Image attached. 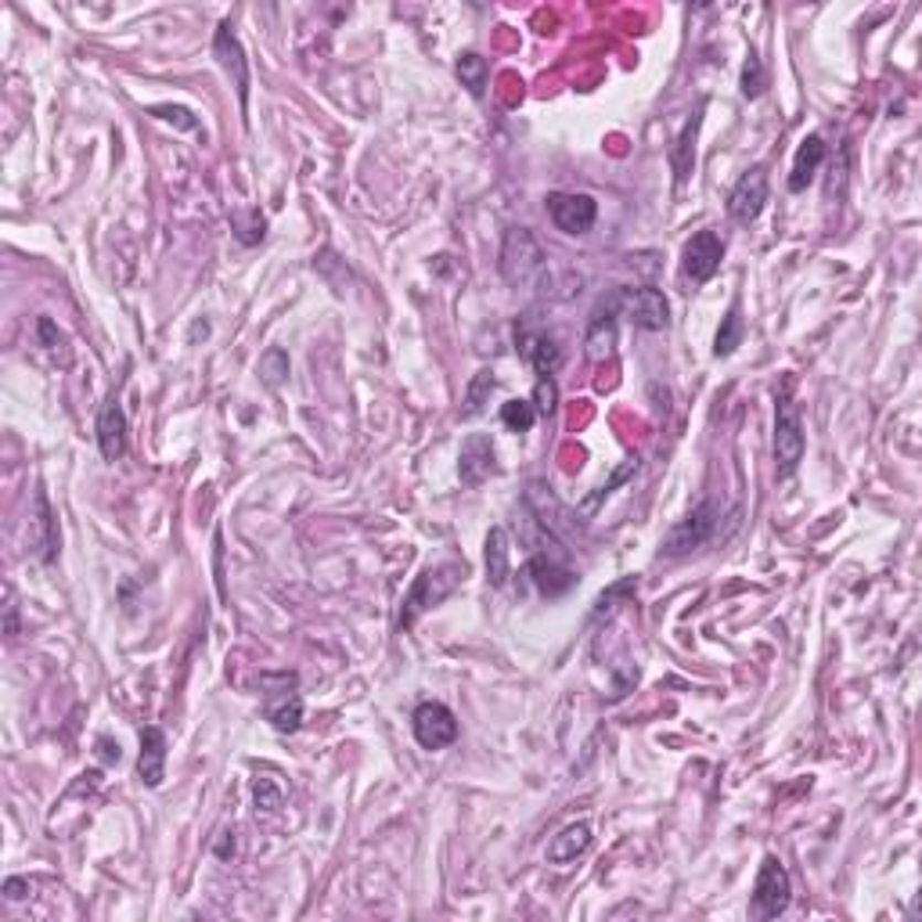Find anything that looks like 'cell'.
<instances>
[{
  "mask_svg": "<svg viewBox=\"0 0 922 922\" xmlns=\"http://www.w3.org/2000/svg\"><path fill=\"white\" fill-rule=\"evenodd\" d=\"M151 116L167 119V123H177L181 130H199V119L191 116L188 108H181V105H151Z\"/></svg>",
  "mask_w": 922,
  "mask_h": 922,
  "instance_id": "836d02e7",
  "label": "cell"
},
{
  "mask_svg": "<svg viewBox=\"0 0 922 922\" xmlns=\"http://www.w3.org/2000/svg\"><path fill=\"white\" fill-rule=\"evenodd\" d=\"M519 353L527 357L530 368H533L541 379H552L555 371L562 368V347H559L555 336L527 332V328H522V332H519Z\"/></svg>",
  "mask_w": 922,
  "mask_h": 922,
  "instance_id": "d6986e66",
  "label": "cell"
},
{
  "mask_svg": "<svg viewBox=\"0 0 922 922\" xmlns=\"http://www.w3.org/2000/svg\"><path fill=\"white\" fill-rule=\"evenodd\" d=\"M458 581H462L458 566H439V570H425L422 576H415V584H411V591L404 595V605H401V621H396L401 630L415 627L418 616L444 602L451 591L458 587Z\"/></svg>",
  "mask_w": 922,
  "mask_h": 922,
  "instance_id": "3957f363",
  "label": "cell"
},
{
  "mask_svg": "<svg viewBox=\"0 0 922 922\" xmlns=\"http://www.w3.org/2000/svg\"><path fill=\"white\" fill-rule=\"evenodd\" d=\"M804 422L801 407L793 404L789 393H782L775 401V469L782 479H789L804 462Z\"/></svg>",
  "mask_w": 922,
  "mask_h": 922,
  "instance_id": "277c9868",
  "label": "cell"
},
{
  "mask_svg": "<svg viewBox=\"0 0 922 922\" xmlns=\"http://www.w3.org/2000/svg\"><path fill=\"white\" fill-rule=\"evenodd\" d=\"M718 522H721V508L713 505V501H703V505H696L692 512H688L678 527H674L667 533V541H664V555L670 559H678V555H688V552H696V548H703L713 530H718Z\"/></svg>",
  "mask_w": 922,
  "mask_h": 922,
  "instance_id": "8992f818",
  "label": "cell"
},
{
  "mask_svg": "<svg viewBox=\"0 0 922 922\" xmlns=\"http://www.w3.org/2000/svg\"><path fill=\"white\" fill-rule=\"evenodd\" d=\"M793 901V883L789 872L775 855H767L761 861V872H756L753 883V915L756 919H778Z\"/></svg>",
  "mask_w": 922,
  "mask_h": 922,
  "instance_id": "5b68a950",
  "label": "cell"
},
{
  "mask_svg": "<svg viewBox=\"0 0 922 922\" xmlns=\"http://www.w3.org/2000/svg\"><path fill=\"white\" fill-rule=\"evenodd\" d=\"M616 318H621V288L610 293L595 310H591L587 332H584V353L587 361H610L616 350Z\"/></svg>",
  "mask_w": 922,
  "mask_h": 922,
  "instance_id": "9c48e42d",
  "label": "cell"
},
{
  "mask_svg": "<svg viewBox=\"0 0 922 922\" xmlns=\"http://www.w3.org/2000/svg\"><path fill=\"white\" fill-rule=\"evenodd\" d=\"M264 685V718L271 721L274 732L293 735L303 728V696H299V678L296 674H259Z\"/></svg>",
  "mask_w": 922,
  "mask_h": 922,
  "instance_id": "6da1fadb",
  "label": "cell"
},
{
  "mask_svg": "<svg viewBox=\"0 0 922 922\" xmlns=\"http://www.w3.org/2000/svg\"><path fill=\"white\" fill-rule=\"evenodd\" d=\"M137 778L148 789H159L167 778V732L156 724L141 728V753H137Z\"/></svg>",
  "mask_w": 922,
  "mask_h": 922,
  "instance_id": "e0dca14e",
  "label": "cell"
},
{
  "mask_svg": "<svg viewBox=\"0 0 922 922\" xmlns=\"http://www.w3.org/2000/svg\"><path fill=\"white\" fill-rule=\"evenodd\" d=\"M764 205H767V170L753 167L739 177V184L732 188V195H728V216H732L735 224L750 227L753 220L764 213Z\"/></svg>",
  "mask_w": 922,
  "mask_h": 922,
  "instance_id": "4fadbf2b",
  "label": "cell"
},
{
  "mask_svg": "<svg viewBox=\"0 0 922 922\" xmlns=\"http://www.w3.org/2000/svg\"><path fill=\"white\" fill-rule=\"evenodd\" d=\"M411 728H415V739L422 750L436 753V750H447L458 742V718L451 713V707L436 703V699L415 707V713H411Z\"/></svg>",
  "mask_w": 922,
  "mask_h": 922,
  "instance_id": "52a82bcc",
  "label": "cell"
},
{
  "mask_svg": "<svg viewBox=\"0 0 922 922\" xmlns=\"http://www.w3.org/2000/svg\"><path fill=\"white\" fill-rule=\"evenodd\" d=\"M253 801H256V810H267V815H274V810H282L285 793H282V786L271 775H259L253 782Z\"/></svg>",
  "mask_w": 922,
  "mask_h": 922,
  "instance_id": "f546056e",
  "label": "cell"
},
{
  "mask_svg": "<svg viewBox=\"0 0 922 922\" xmlns=\"http://www.w3.org/2000/svg\"><path fill=\"white\" fill-rule=\"evenodd\" d=\"M36 332H40V339H44V347H47V350H59L62 336H59V328H54V321H51V318H40V321H36Z\"/></svg>",
  "mask_w": 922,
  "mask_h": 922,
  "instance_id": "e575fe53",
  "label": "cell"
},
{
  "mask_svg": "<svg viewBox=\"0 0 922 922\" xmlns=\"http://www.w3.org/2000/svg\"><path fill=\"white\" fill-rule=\"evenodd\" d=\"M498 390V379H494V371H479V375L469 382V393H465V407H462V418H476L479 411L487 407L490 393Z\"/></svg>",
  "mask_w": 922,
  "mask_h": 922,
  "instance_id": "4316f807",
  "label": "cell"
},
{
  "mask_svg": "<svg viewBox=\"0 0 922 922\" xmlns=\"http://www.w3.org/2000/svg\"><path fill=\"white\" fill-rule=\"evenodd\" d=\"M519 576H522V584H533L548 598L566 595V591L576 584V573L570 566H562V562L552 559V555H533L527 566H522Z\"/></svg>",
  "mask_w": 922,
  "mask_h": 922,
  "instance_id": "9a60e30c",
  "label": "cell"
},
{
  "mask_svg": "<svg viewBox=\"0 0 922 922\" xmlns=\"http://www.w3.org/2000/svg\"><path fill=\"white\" fill-rule=\"evenodd\" d=\"M501 422L512 433H530L537 422V407L530 401H505L501 404Z\"/></svg>",
  "mask_w": 922,
  "mask_h": 922,
  "instance_id": "f1b7e54d",
  "label": "cell"
},
{
  "mask_svg": "<svg viewBox=\"0 0 922 922\" xmlns=\"http://www.w3.org/2000/svg\"><path fill=\"white\" fill-rule=\"evenodd\" d=\"M259 379H264L267 390H278L288 379V353L282 347H271L264 357H259Z\"/></svg>",
  "mask_w": 922,
  "mask_h": 922,
  "instance_id": "83f0119b",
  "label": "cell"
},
{
  "mask_svg": "<svg viewBox=\"0 0 922 922\" xmlns=\"http://www.w3.org/2000/svg\"><path fill=\"white\" fill-rule=\"evenodd\" d=\"M764 87H767V73H764L761 59L750 51L746 65H742V98H761Z\"/></svg>",
  "mask_w": 922,
  "mask_h": 922,
  "instance_id": "4dcf8cb0",
  "label": "cell"
},
{
  "mask_svg": "<svg viewBox=\"0 0 922 922\" xmlns=\"http://www.w3.org/2000/svg\"><path fill=\"white\" fill-rule=\"evenodd\" d=\"M94 433H98V447L105 462H116L127 454V415H123L119 401H105L98 411V422H94Z\"/></svg>",
  "mask_w": 922,
  "mask_h": 922,
  "instance_id": "ac0fdd59",
  "label": "cell"
},
{
  "mask_svg": "<svg viewBox=\"0 0 922 922\" xmlns=\"http://www.w3.org/2000/svg\"><path fill=\"white\" fill-rule=\"evenodd\" d=\"M213 59L220 62V68L231 76V84H235L239 94V105L242 113L250 108V62H245V51H242V40L231 30V22H220L216 33H213Z\"/></svg>",
  "mask_w": 922,
  "mask_h": 922,
  "instance_id": "30bf717a",
  "label": "cell"
},
{
  "mask_svg": "<svg viewBox=\"0 0 922 922\" xmlns=\"http://www.w3.org/2000/svg\"><path fill=\"white\" fill-rule=\"evenodd\" d=\"M501 274L508 285L527 288L544 274V250L527 227H512L505 231L501 242Z\"/></svg>",
  "mask_w": 922,
  "mask_h": 922,
  "instance_id": "7a4b0ae2",
  "label": "cell"
},
{
  "mask_svg": "<svg viewBox=\"0 0 922 922\" xmlns=\"http://www.w3.org/2000/svg\"><path fill=\"white\" fill-rule=\"evenodd\" d=\"M548 216L562 235H587L598 220V202L591 195H573V191H552L548 195Z\"/></svg>",
  "mask_w": 922,
  "mask_h": 922,
  "instance_id": "8fae6325",
  "label": "cell"
},
{
  "mask_svg": "<svg viewBox=\"0 0 922 922\" xmlns=\"http://www.w3.org/2000/svg\"><path fill=\"white\" fill-rule=\"evenodd\" d=\"M537 407V415H544V418H552L555 415V407H559V386H555V379H537V386H533V401Z\"/></svg>",
  "mask_w": 922,
  "mask_h": 922,
  "instance_id": "d6a6232c",
  "label": "cell"
},
{
  "mask_svg": "<svg viewBox=\"0 0 922 922\" xmlns=\"http://www.w3.org/2000/svg\"><path fill=\"white\" fill-rule=\"evenodd\" d=\"M484 562H487V581H490V587H505L508 576H512V562H508V533H505L501 527H494V530L487 533Z\"/></svg>",
  "mask_w": 922,
  "mask_h": 922,
  "instance_id": "7402d4cb",
  "label": "cell"
},
{
  "mask_svg": "<svg viewBox=\"0 0 922 922\" xmlns=\"http://www.w3.org/2000/svg\"><path fill=\"white\" fill-rule=\"evenodd\" d=\"M638 591V576H624L621 584H613L610 591H602L598 602H595V616H610L616 610V602L627 598V595H635Z\"/></svg>",
  "mask_w": 922,
  "mask_h": 922,
  "instance_id": "1f68e13d",
  "label": "cell"
},
{
  "mask_svg": "<svg viewBox=\"0 0 922 922\" xmlns=\"http://www.w3.org/2000/svg\"><path fill=\"white\" fill-rule=\"evenodd\" d=\"M98 756L105 764H119V756H123V750H119V742H113V739H98Z\"/></svg>",
  "mask_w": 922,
  "mask_h": 922,
  "instance_id": "8d00e7d4",
  "label": "cell"
},
{
  "mask_svg": "<svg viewBox=\"0 0 922 922\" xmlns=\"http://www.w3.org/2000/svg\"><path fill=\"white\" fill-rule=\"evenodd\" d=\"M742 339H746V318H742V303L735 299L721 318L718 336H713V357H732L742 347Z\"/></svg>",
  "mask_w": 922,
  "mask_h": 922,
  "instance_id": "603a6c76",
  "label": "cell"
},
{
  "mask_svg": "<svg viewBox=\"0 0 922 922\" xmlns=\"http://www.w3.org/2000/svg\"><path fill=\"white\" fill-rule=\"evenodd\" d=\"M498 473V454H494V444H490V436L484 433H476L469 436L462 444V454H458V476H462V484L465 487H479L487 476Z\"/></svg>",
  "mask_w": 922,
  "mask_h": 922,
  "instance_id": "2e32d148",
  "label": "cell"
},
{
  "mask_svg": "<svg viewBox=\"0 0 922 922\" xmlns=\"http://www.w3.org/2000/svg\"><path fill=\"white\" fill-rule=\"evenodd\" d=\"M621 314L642 332H664L670 325V303L659 288H621Z\"/></svg>",
  "mask_w": 922,
  "mask_h": 922,
  "instance_id": "ba28073f",
  "label": "cell"
},
{
  "mask_svg": "<svg viewBox=\"0 0 922 922\" xmlns=\"http://www.w3.org/2000/svg\"><path fill=\"white\" fill-rule=\"evenodd\" d=\"M721 259H724V242L718 239V231H699V235H692V239L685 242L681 271H685L688 282L703 285V282L713 278V274H718Z\"/></svg>",
  "mask_w": 922,
  "mask_h": 922,
  "instance_id": "7c38bea8",
  "label": "cell"
},
{
  "mask_svg": "<svg viewBox=\"0 0 922 922\" xmlns=\"http://www.w3.org/2000/svg\"><path fill=\"white\" fill-rule=\"evenodd\" d=\"M30 544L36 548V559L40 562H54L59 559V519L51 512V501H47V490L36 487L33 494V512H30Z\"/></svg>",
  "mask_w": 922,
  "mask_h": 922,
  "instance_id": "5bb4252c",
  "label": "cell"
},
{
  "mask_svg": "<svg viewBox=\"0 0 922 922\" xmlns=\"http://www.w3.org/2000/svg\"><path fill=\"white\" fill-rule=\"evenodd\" d=\"M231 227H235V239L242 245H259L267 235V216L259 210H239L231 216Z\"/></svg>",
  "mask_w": 922,
  "mask_h": 922,
  "instance_id": "484cf974",
  "label": "cell"
},
{
  "mask_svg": "<svg viewBox=\"0 0 922 922\" xmlns=\"http://www.w3.org/2000/svg\"><path fill=\"white\" fill-rule=\"evenodd\" d=\"M825 162V141L818 134H807L801 148H796L793 173H789V191H804L818 177V167Z\"/></svg>",
  "mask_w": 922,
  "mask_h": 922,
  "instance_id": "ffe728a7",
  "label": "cell"
},
{
  "mask_svg": "<svg viewBox=\"0 0 922 922\" xmlns=\"http://www.w3.org/2000/svg\"><path fill=\"white\" fill-rule=\"evenodd\" d=\"M454 73H458L462 87H469L473 98H484V94H487L490 65H487L484 54H476V51H462V54H458V62H454Z\"/></svg>",
  "mask_w": 922,
  "mask_h": 922,
  "instance_id": "d4e9b609",
  "label": "cell"
},
{
  "mask_svg": "<svg viewBox=\"0 0 922 922\" xmlns=\"http://www.w3.org/2000/svg\"><path fill=\"white\" fill-rule=\"evenodd\" d=\"M591 847V825L587 822H573L566 825L552 844H548V861L552 865H570L584 855V850Z\"/></svg>",
  "mask_w": 922,
  "mask_h": 922,
  "instance_id": "44dd1931",
  "label": "cell"
},
{
  "mask_svg": "<svg viewBox=\"0 0 922 922\" xmlns=\"http://www.w3.org/2000/svg\"><path fill=\"white\" fill-rule=\"evenodd\" d=\"M696 134H699V113H692V119L685 123L681 137L670 148V167H674V177H678V184H685L688 177H692V167H696Z\"/></svg>",
  "mask_w": 922,
  "mask_h": 922,
  "instance_id": "cb8c5ba5",
  "label": "cell"
},
{
  "mask_svg": "<svg viewBox=\"0 0 922 922\" xmlns=\"http://www.w3.org/2000/svg\"><path fill=\"white\" fill-rule=\"evenodd\" d=\"M25 893H30V883H25V879H19V876L4 879V898L8 901H22Z\"/></svg>",
  "mask_w": 922,
  "mask_h": 922,
  "instance_id": "d590c367",
  "label": "cell"
}]
</instances>
